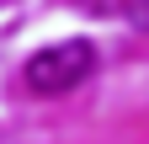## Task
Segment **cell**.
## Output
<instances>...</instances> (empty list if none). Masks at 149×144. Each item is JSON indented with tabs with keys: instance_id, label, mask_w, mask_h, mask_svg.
<instances>
[{
	"instance_id": "obj_2",
	"label": "cell",
	"mask_w": 149,
	"mask_h": 144,
	"mask_svg": "<svg viewBox=\"0 0 149 144\" xmlns=\"http://www.w3.org/2000/svg\"><path fill=\"white\" fill-rule=\"evenodd\" d=\"M133 27L149 32V0H133Z\"/></svg>"
},
{
	"instance_id": "obj_1",
	"label": "cell",
	"mask_w": 149,
	"mask_h": 144,
	"mask_svg": "<svg viewBox=\"0 0 149 144\" xmlns=\"http://www.w3.org/2000/svg\"><path fill=\"white\" fill-rule=\"evenodd\" d=\"M91 69H96V48L85 38H64V43L37 48L27 59V85L37 96H59V91H74Z\"/></svg>"
}]
</instances>
